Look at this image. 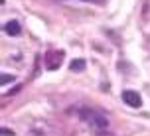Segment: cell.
<instances>
[{"label": "cell", "mask_w": 150, "mask_h": 136, "mask_svg": "<svg viewBox=\"0 0 150 136\" xmlns=\"http://www.w3.org/2000/svg\"><path fill=\"white\" fill-rule=\"evenodd\" d=\"M20 89H22V87H20V85H16V87H12V89L8 91V95H16V93H18Z\"/></svg>", "instance_id": "cell-6"}, {"label": "cell", "mask_w": 150, "mask_h": 136, "mask_svg": "<svg viewBox=\"0 0 150 136\" xmlns=\"http://www.w3.org/2000/svg\"><path fill=\"white\" fill-rule=\"evenodd\" d=\"M85 2H87V0H85Z\"/></svg>", "instance_id": "cell-8"}, {"label": "cell", "mask_w": 150, "mask_h": 136, "mask_svg": "<svg viewBox=\"0 0 150 136\" xmlns=\"http://www.w3.org/2000/svg\"><path fill=\"white\" fill-rule=\"evenodd\" d=\"M79 116L93 130H107V126H109V120H107L105 114L99 113V111H93V109H81L79 111Z\"/></svg>", "instance_id": "cell-1"}, {"label": "cell", "mask_w": 150, "mask_h": 136, "mask_svg": "<svg viewBox=\"0 0 150 136\" xmlns=\"http://www.w3.org/2000/svg\"><path fill=\"white\" fill-rule=\"evenodd\" d=\"M16 77L14 75H8V73H2V79H0V83L2 85H8V83H12Z\"/></svg>", "instance_id": "cell-5"}, {"label": "cell", "mask_w": 150, "mask_h": 136, "mask_svg": "<svg viewBox=\"0 0 150 136\" xmlns=\"http://www.w3.org/2000/svg\"><path fill=\"white\" fill-rule=\"evenodd\" d=\"M85 65H87V63H85V59H73L71 63H69V69H71V71H75V73H81L83 69H85Z\"/></svg>", "instance_id": "cell-4"}, {"label": "cell", "mask_w": 150, "mask_h": 136, "mask_svg": "<svg viewBox=\"0 0 150 136\" xmlns=\"http://www.w3.org/2000/svg\"><path fill=\"white\" fill-rule=\"evenodd\" d=\"M122 101H125L128 106H132V109H138V106H142V99H140V95H138L136 91H130V89L122 93Z\"/></svg>", "instance_id": "cell-2"}, {"label": "cell", "mask_w": 150, "mask_h": 136, "mask_svg": "<svg viewBox=\"0 0 150 136\" xmlns=\"http://www.w3.org/2000/svg\"><path fill=\"white\" fill-rule=\"evenodd\" d=\"M4 32H6L8 36H20V24L16 22V20H10V22L4 24Z\"/></svg>", "instance_id": "cell-3"}, {"label": "cell", "mask_w": 150, "mask_h": 136, "mask_svg": "<svg viewBox=\"0 0 150 136\" xmlns=\"http://www.w3.org/2000/svg\"><path fill=\"white\" fill-rule=\"evenodd\" d=\"M2 134H4V136H12L14 132H12V130H8V128H2Z\"/></svg>", "instance_id": "cell-7"}]
</instances>
